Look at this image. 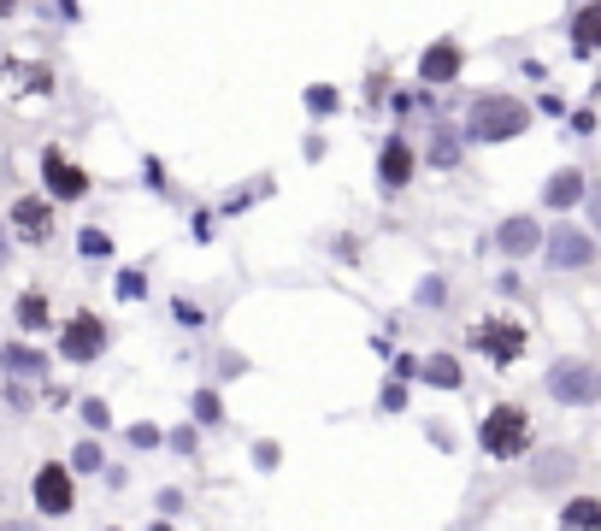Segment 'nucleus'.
I'll list each match as a JSON object with an SVG mask.
<instances>
[{
	"mask_svg": "<svg viewBox=\"0 0 601 531\" xmlns=\"http://www.w3.org/2000/svg\"><path fill=\"white\" fill-rule=\"evenodd\" d=\"M525 124H531V112L513 95H483V100H472V112H466V131L478 142H507V136H519Z\"/></svg>",
	"mask_w": 601,
	"mask_h": 531,
	"instance_id": "1",
	"label": "nucleus"
},
{
	"mask_svg": "<svg viewBox=\"0 0 601 531\" xmlns=\"http://www.w3.org/2000/svg\"><path fill=\"white\" fill-rule=\"evenodd\" d=\"M549 396L566 401V408H590V401H601V366L590 361H561L549 372Z\"/></svg>",
	"mask_w": 601,
	"mask_h": 531,
	"instance_id": "2",
	"label": "nucleus"
},
{
	"mask_svg": "<svg viewBox=\"0 0 601 531\" xmlns=\"http://www.w3.org/2000/svg\"><path fill=\"white\" fill-rule=\"evenodd\" d=\"M525 437H531V425H525L519 408H495L490 420H483V455H495V461H513V455H525Z\"/></svg>",
	"mask_w": 601,
	"mask_h": 531,
	"instance_id": "3",
	"label": "nucleus"
},
{
	"mask_svg": "<svg viewBox=\"0 0 601 531\" xmlns=\"http://www.w3.org/2000/svg\"><path fill=\"white\" fill-rule=\"evenodd\" d=\"M60 349H65V361H77V366L95 361V354L107 349V325H100L95 313H83V319L65 325V342H60Z\"/></svg>",
	"mask_w": 601,
	"mask_h": 531,
	"instance_id": "4",
	"label": "nucleus"
},
{
	"mask_svg": "<svg viewBox=\"0 0 601 531\" xmlns=\"http://www.w3.org/2000/svg\"><path fill=\"white\" fill-rule=\"evenodd\" d=\"M590 254H596V242L584 231H572V225H554L549 231V266L572 271V266H590Z\"/></svg>",
	"mask_w": 601,
	"mask_h": 531,
	"instance_id": "5",
	"label": "nucleus"
},
{
	"mask_svg": "<svg viewBox=\"0 0 601 531\" xmlns=\"http://www.w3.org/2000/svg\"><path fill=\"white\" fill-rule=\"evenodd\" d=\"M472 342H478L483 354H490L495 366H507V361H519L525 331H519V325H478V331H472Z\"/></svg>",
	"mask_w": 601,
	"mask_h": 531,
	"instance_id": "6",
	"label": "nucleus"
},
{
	"mask_svg": "<svg viewBox=\"0 0 601 531\" xmlns=\"http://www.w3.org/2000/svg\"><path fill=\"white\" fill-rule=\"evenodd\" d=\"M36 508L41 514H65L71 508V472L65 467H41L36 472Z\"/></svg>",
	"mask_w": 601,
	"mask_h": 531,
	"instance_id": "7",
	"label": "nucleus"
},
{
	"mask_svg": "<svg viewBox=\"0 0 601 531\" xmlns=\"http://www.w3.org/2000/svg\"><path fill=\"white\" fill-rule=\"evenodd\" d=\"M419 77H424V83H448V77H460V48H454V41H436V48H424Z\"/></svg>",
	"mask_w": 601,
	"mask_h": 531,
	"instance_id": "8",
	"label": "nucleus"
},
{
	"mask_svg": "<svg viewBox=\"0 0 601 531\" xmlns=\"http://www.w3.org/2000/svg\"><path fill=\"white\" fill-rule=\"evenodd\" d=\"M12 225H19V237L24 242H48V201H36V195H24L19 207H12Z\"/></svg>",
	"mask_w": 601,
	"mask_h": 531,
	"instance_id": "9",
	"label": "nucleus"
},
{
	"mask_svg": "<svg viewBox=\"0 0 601 531\" xmlns=\"http://www.w3.org/2000/svg\"><path fill=\"white\" fill-rule=\"evenodd\" d=\"M48 190L60 195V201H77L83 190H89V178H83L71 160H60V154H48Z\"/></svg>",
	"mask_w": 601,
	"mask_h": 531,
	"instance_id": "10",
	"label": "nucleus"
},
{
	"mask_svg": "<svg viewBox=\"0 0 601 531\" xmlns=\"http://www.w3.org/2000/svg\"><path fill=\"white\" fill-rule=\"evenodd\" d=\"M537 242H542L537 219H507V225H502V249H507V254H531Z\"/></svg>",
	"mask_w": 601,
	"mask_h": 531,
	"instance_id": "11",
	"label": "nucleus"
},
{
	"mask_svg": "<svg viewBox=\"0 0 601 531\" xmlns=\"http://www.w3.org/2000/svg\"><path fill=\"white\" fill-rule=\"evenodd\" d=\"M377 171H384L389 190H395V183H407V178H413V148H407V142H389V148H384V166H377Z\"/></svg>",
	"mask_w": 601,
	"mask_h": 531,
	"instance_id": "12",
	"label": "nucleus"
},
{
	"mask_svg": "<svg viewBox=\"0 0 601 531\" xmlns=\"http://www.w3.org/2000/svg\"><path fill=\"white\" fill-rule=\"evenodd\" d=\"M578 195H584V171H561V178H549V190H542L549 207H572Z\"/></svg>",
	"mask_w": 601,
	"mask_h": 531,
	"instance_id": "13",
	"label": "nucleus"
},
{
	"mask_svg": "<svg viewBox=\"0 0 601 531\" xmlns=\"http://www.w3.org/2000/svg\"><path fill=\"white\" fill-rule=\"evenodd\" d=\"M572 41H578L584 53L601 48V0H596V7H584L578 19H572Z\"/></svg>",
	"mask_w": 601,
	"mask_h": 531,
	"instance_id": "14",
	"label": "nucleus"
},
{
	"mask_svg": "<svg viewBox=\"0 0 601 531\" xmlns=\"http://www.w3.org/2000/svg\"><path fill=\"white\" fill-rule=\"evenodd\" d=\"M19 325H24V331H41V325H48V301H41L36 290L19 301Z\"/></svg>",
	"mask_w": 601,
	"mask_h": 531,
	"instance_id": "15",
	"label": "nucleus"
},
{
	"mask_svg": "<svg viewBox=\"0 0 601 531\" xmlns=\"http://www.w3.org/2000/svg\"><path fill=\"white\" fill-rule=\"evenodd\" d=\"M424 378L443 384V390H454V384H460V366H454L448 354H431V361H424Z\"/></svg>",
	"mask_w": 601,
	"mask_h": 531,
	"instance_id": "16",
	"label": "nucleus"
},
{
	"mask_svg": "<svg viewBox=\"0 0 601 531\" xmlns=\"http://www.w3.org/2000/svg\"><path fill=\"white\" fill-rule=\"evenodd\" d=\"M561 520H566V526H601V502H572Z\"/></svg>",
	"mask_w": 601,
	"mask_h": 531,
	"instance_id": "17",
	"label": "nucleus"
},
{
	"mask_svg": "<svg viewBox=\"0 0 601 531\" xmlns=\"http://www.w3.org/2000/svg\"><path fill=\"white\" fill-rule=\"evenodd\" d=\"M572 472V455H554V461H537V484H561Z\"/></svg>",
	"mask_w": 601,
	"mask_h": 531,
	"instance_id": "18",
	"label": "nucleus"
},
{
	"mask_svg": "<svg viewBox=\"0 0 601 531\" xmlns=\"http://www.w3.org/2000/svg\"><path fill=\"white\" fill-rule=\"evenodd\" d=\"M0 361H7L12 372H36V366H41V354H31V349H7Z\"/></svg>",
	"mask_w": 601,
	"mask_h": 531,
	"instance_id": "19",
	"label": "nucleus"
},
{
	"mask_svg": "<svg viewBox=\"0 0 601 531\" xmlns=\"http://www.w3.org/2000/svg\"><path fill=\"white\" fill-rule=\"evenodd\" d=\"M77 467H83V472L100 467V449H95V443H83V449H77Z\"/></svg>",
	"mask_w": 601,
	"mask_h": 531,
	"instance_id": "20",
	"label": "nucleus"
},
{
	"mask_svg": "<svg viewBox=\"0 0 601 531\" xmlns=\"http://www.w3.org/2000/svg\"><path fill=\"white\" fill-rule=\"evenodd\" d=\"M142 290H148V283H142L136 271H124V278H119V295H142Z\"/></svg>",
	"mask_w": 601,
	"mask_h": 531,
	"instance_id": "21",
	"label": "nucleus"
},
{
	"mask_svg": "<svg viewBox=\"0 0 601 531\" xmlns=\"http://www.w3.org/2000/svg\"><path fill=\"white\" fill-rule=\"evenodd\" d=\"M83 254H107V237H100V231H83Z\"/></svg>",
	"mask_w": 601,
	"mask_h": 531,
	"instance_id": "22",
	"label": "nucleus"
},
{
	"mask_svg": "<svg viewBox=\"0 0 601 531\" xmlns=\"http://www.w3.org/2000/svg\"><path fill=\"white\" fill-rule=\"evenodd\" d=\"M590 219H596V231H601V195H590Z\"/></svg>",
	"mask_w": 601,
	"mask_h": 531,
	"instance_id": "23",
	"label": "nucleus"
},
{
	"mask_svg": "<svg viewBox=\"0 0 601 531\" xmlns=\"http://www.w3.org/2000/svg\"><path fill=\"white\" fill-rule=\"evenodd\" d=\"M0 266H7V231H0Z\"/></svg>",
	"mask_w": 601,
	"mask_h": 531,
	"instance_id": "24",
	"label": "nucleus"
},
{
	"mask_svg": "<svg viewBox=\"0 0 601 531\" xmlns=\"http://www.w3.org/2000/svg\"><path fill=\"white\" fill-rule=\"evenodd\" d=\"M0 12H12V0H0Z\"/></svg>",
	"mask_w": 601,
	"mask_h": 531,
	"instance_id": "25",
	"label": "nucleus"
}]
</instances>
